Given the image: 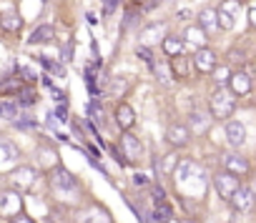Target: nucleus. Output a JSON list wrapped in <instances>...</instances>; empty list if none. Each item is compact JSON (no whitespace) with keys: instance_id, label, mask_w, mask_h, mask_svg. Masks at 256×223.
<instances>
[{"instance_id":"f257e3e1","label":"nucleus","mask_w":256,"mask_h":223,"mask_svg":"<svg viewBox=\"0 0 256 223\" xmlns=\"http://www.w3.org/2000/svg\"><path fill=\"white\" fill-rule=\"evenodd\" d=\"M174 181L178 186V191L188 198H196V193L201 196L204 193V178H201V171L196 166V161L191 158H184L178 161L176 171H174Z\"/></svg>"},{"instance_id":"f03ea898","label":"nucleus","mask_w":256,"mask_h":223,"mask_svg":"<svg viewBox=\"0 0 256 223\" xmlns=\"http://www.w3.org/2000/svg\"><path fill=\"white\" fill-rule=\"evenodd\" d=\"M208 105H211V116L216 121H226L234 113V108H236V95L228 93V90H214Z\"/></svg>"},{"instance_id":"7ed1b4c3","label":"nucleus","mask_w":256,"mask_h":223,"mask_svg":"<svg viewBox=\"0 0 256 223\" xmlns=\"http://www.w3.org/2000/svg\"><path fill=\"white\" fill-rule=\"evenodd\" d=\"M50 186L56 193H76L78 191V181L70 171L66 168H53L50 171Z\"/></svg>"},{"instance_id":"20e7f679","label":"nucleus","mask_w":256,"mask_h":223,"mask_svg":"<svg viewBox=\"0 0 256 223\" xmlns=\"http://www.w3.org/2000/svg\"><path fill=\"white\" fill-rule=\"evenodd\" d=\"M214 186H216V193L224 201H231V196L238 188V176L236 173H216L214 176Z\"/></svg>"},{"instance_id":"39448f33","label":"nucleus","mask_w":256,"mask_h":223,"mask_svg":"<svg viewBox=\"0 0 256 223\" xmlns=\"http://www.w3.org/2000/svg\"><path fill=\"white\" fill-rule=\"evenodd\" d=\"M138 153H141V141L131 133V131H126L123 136H120V143H118V156H126V161H136L138 158Z\"/></svg>"},{"instance_id":"423d86ee","label":"nucleus","mask_w":256,"mask_h":223,"mask_svg":"<svg viewBox=\"0 0 256 223\" xmlns=\"http://www.w3.org/2000/svg\"><path fill=\"white\" fill-rule=\"evenodd\" d=\"M238 3H241V0H224V3L218 5L216 15H218V25L224 30H234V25H236L234 15L238 13Z\"/></svg>"},{"instance_id":"0eeeda50","label":"nucleus","mask_w":256,"mask_h":223,"mask_svg":"<svg viewBox=\"0 0 256 223\" xmlns=\"http://www.w3.org/2000/svg\"><path fill=\"white\" fill-rule=\"evenodd\" d=\"M191 63H194V68H196L198 73H211V70L218 65V58H216V53H214L211 48L204 45V48L196 50V55H194Z\"/></svg>"},{"instance_id":"6e6552de","label":"nucleus","mask_w":256,"mask_h":223,"mask_svg":"<svg viewBox=\"0 0 256 223\" xmlns=\"http://www.w3.org/2000/svg\"><path fill=\"white\" fill-rule=\"evenodd\" d=\"M228 88H231V93H234L236 98L248 95V93H251V75H248L246 70H234V73L228 75Z\"/></svg>"},{"instance_id":"1a4fd4ad","label":"nucleus","mask_w":256,"mask_h":223,"mask_svg":"<svg viewBox=\"0 0 256 223\" xmlns=\"http://www.w3.org/2000/svg\"><path fill=\"white\" fill-rule=\"evenodd\" d=\"M231 203H234V208L238 211V213H248L251 208H254V203H256V193H254V188H236V193L231 196Z\"/></svg>"},{"instance_id":"9d476101","label":"nucleus","mask_w":256,"mask_h":223,"mask_svg":"<svg viewBox=\"0 0 256 223\" xmlns=\"http://www.w3.org/2000/svg\"><path fill=\"white\" fill-rule=\"evenodd\" d=\"M10 181H13V186L16 188H30L36 181H38V171L36 168H30V166H20V168H16L13 171V176H10Z\"/></svg>"},{"instance_id":"9b49d317","label":"nucleus","mask_w":256,"mask_h":223,"mask_svg":"<svg viewBox=\"0 0 256 223\" xmlns=\"http://www.w3.org/2000/svg\"><path fill=\"white\" fill-rule=\"evenodd\" d=\"M206 40H208V33L201 28V25H188L186 28V35H184V43L186 45H191V48H204L206 45Z\"/></svg>"},{"instance_id":"f8f14e48","label":"nucleus","mask_w":256,"mask_h":223,"mask_svg":"<svg viewBox=\"0 0 256 223\" xmlns=\"http://www.w3.org/2000/svg\"><path fill=\"white\" fill-rule=\"evenodd\" d=\"M166 138H168V143H171V146L184 148V146H188V143H191V131H188L186 126H171V128L166 131Z\"/></svg>"},{"instance_id":"ddd939ff","label":"nucleus","mask_w":256,"mask_h":223,"mask_svg":"<svg viewBox=\"0 0 256 223\" xmlns=\"http://www.w3.org/2000/svg\"><path fill=\"white\" fill-rule=\"evenodd\" d=\"M116 123L123 128V131H131V126L136 123V113H134V108L128 105V103H120L116 108Z\"/></svg>"},{"instance_id":"4468645a","label":"nucleus","mask_w":256,"mask_h":223,"mask_svg":"<svg viewBox=\"0 0 256 223\" xmlns=\"http://www.w3.org/2000/svg\"><path fill=\"white\" fill-rule=\"evenodd\" d=\"M226 138L231 146H244L246 143V128L238 121H226Z\"/></svg>"},{"instance_id":"2eb2a0df","label":"nucleus","mask_w":256,"mask_h":223,"mask_svg":"<svg viewBox=\"0 0 256 223\" xmlns=\"http://www.w3.org/2000/svg\"><path fill=\"white\" fill-rule=\"evenodd\" d=\"M20 211V196L18 193H0V213L16 216Z\"/></svg>"},{"instance_id":"dca6fc26","label":"nucleus","mask_w":256,"mask_h":223,"mask_svg":"<svg viewBox=\"0 0 256 223\" xmlns=\"http://www.w3.org/2000/svg\"><path fill=\"white\" fill-rule=\"evenodd\" d=\"M0 28L8 30V33H18L23 28V18L16 10H3L0 13Z\"/></svg>"},{"instance_id":"f3484780","label":"nucleus","mask_w":256,"mask_h":223,"mask_svg":"<svg viewBox=\"0 0 256 223\" xmlns=\"http://www.w3.org/2000/svg\"><path fill=\"white\" fill-rule=\"evenodd\" d=\"M198 25L206 30V33H216L221 25H218V15H216V8H204L198 13Z\"/></svg>"},{"instance_id":"a211bd4d","label":"nucleus","mask_w":256,"mask_h":223,"mask_svg":"<svg viewBox=\"0 0 256 223\" xmlns=\"http://www.w3.org/2000/svg\"><path fill=\"white\" fill-rule=\"evenodd\" d=\"M226 168H228V173H236L238 178L251 171V166H248V161L244 156H226Z\"/></svg>"},{"instance_id":"6ab92c4d","label":"nucleus","mask_w":256,"mask_h":223,"mask_svg":"<svg viewBox=\"0 0 256 223\" xmlns=\"http://www.w3.org/2000/svg\"><path fill=\"white\" fill-rule=\"evenodd\" d=\"M151 68H154V75H156V80H158L161 85H166V88L174 85V70H171V65H166V63H154Z\"/></svg>"},{"instance_id":"aec40b11","label":"nucleus","mask_w":256,"mask_h":223,"mask_svg":"<svg viewBox=\"0 0 256 223\" xmlns=\"http://www.w3.org/2000/svg\"><path fill=\"white\" fill-rule=\"evenodd\" d=\"M53 35H56V30H53V25H40V28H36V30H33V35L28 38V43H30V45H40V43H50V40H53Z\"/></svg>"},{"instance_id":"412c9836","label":"nucleus","mask_w":256,"mask_h":223,"mask_svg":"<svg viewBox=\"0 0 256 223\" xmlns=\"http://www.w3.org/2000/svg\"><path fill=\"white\" fill-rule=\"evenodd\" d=\"M184 48H186V43L178 38V35H164V53L166 55H181L184 53Z\"/></svg>"},{"instance_id":"4be33fe9","label":"nucleus","mask_w":256,"mask_h":223,"mask_svg":"<svg viewBox=\"0 0 256 223\" xmlns=\"http://www.w3.org/2000/svg\"><path fill=\"white\" fill-rule=\"evenodd\" d=\"M80 223H110V218L100 208H88V211L80 213Z\"/></svg>"},{"instance_id":"5701e85b","label":"nucleus","mask_w":256,"mask_h":223,"mask_svg":"<svg viewBox=\"0 0 256 223\" xmlns=\"http://www.w3.org/2000/svg\"><path fill=\"white\" fill-rule=\"evenodd\" d=\"M171 70L176 78H188V58L181 53V55H174L171 60Z\"/></svg>"},{"instance_id":"b1692460","label":"nucleus","mask_w":256,"mask_h":223,"mask_svg":"<svg viewBox=\"0 0 256 223\" xmlns=\"http://www.w3.org/2000/svg\"><path fill=\"white\" fill-rule=\"evenodd\" d=\"M154 216H156L158 223H168L171 216H174V208H171L166 201H156V211H154Z\"/></svg>"},{"instance_id":"393cba45","label":"nucleus","mask_w":256,"mask_h":223,"mask_svg":"<svg viewBox=\"0 0 256 223\" xmlns=\"http://www.w3.org/2000/svg\"><path fill=\"white\" fill-rule=\"evenodd\" d=\"M0 116L8 118V121H16L20 113H18V103H10V100H0Z\"/></svg>"},{"instance_id":"a878e982","label":"nucleus","mask_w":256,"mask_h":223,"mask_svg":"<svg viewBox=\"0 0 256 223\" xmlns=\"http://www.w3.org/2000/svg\"><path fill=\"white\" fill-rule=\"evenodd\" d=\"M161 33H166V25H164V23H158V25H154V28H146V30H144V43H141V45L154 43Z\"/></svg>"},{"instance_id":"bb28decb","label":"nucleus","mask_w":256,"mask_h":223,"mask_svg":"<svg viewBox=\"0 0 256 223\" xmlns=\"http://www.w3.org/2000/svg\"><path fill=\"white\" fill-rule=\"evenodd\" d=\"M86 110H88V118H90L96 126H100V123H103V110H100V105H98V103H88V108H86Z\"/></svg>"},{"instance_id":"cd10ccee","label":"nucleus","mask_w":256,"mask_h":223,"mask_svg":"<svg viewBox=\"0 0 256 223\" xmlns=\"http://www.w3.org/2000/svg\"><path fill=\"white\" fill-rule=\"evenodd\" d=\"M176 166H178V158H176L174 153H171V156H166V158H164V163H161V171H164V176H174Z\"/></svg>"},{"instance_id":"c85d7f7f","label":"nucleus","mask_w":256,"mask_h":223,"mask_svg":"<svg viewBox=\"0 0 256 223\" xmlns=\"http://www.w3.org/2000/svg\"><path fill=\"white\" fill-rule=\"evenodd\" d=\"M191 123H194V128H196V131H206V128H208V118H204L201 110H194Z\"/></svg>"},{"instance_id":"c756f323","label":"nucleus","mask_w":256,"mask_h":223,"mask_svg":"<svg viewBox=\"0 0 256 223\" xmlns=\"http://www.w3.org/2000/svg\"><path fill=\"white\" fill-rule=\"evenodd\" d=\"M40 63H43L50 73H56L58 78H63V75H66V68H63L60 63H53V60H48V58H40Z\"/></svg>"},{"instance_id":"7c9ffc66","label":"nucleus","mask_w":256,"mask_h":223,"mask_svg":"<svg viewBox=\"0 0 256 223\" xmlns=\"http://www.w3.org/2000/svg\"><path fill=\"white\" fill-rule=\"evenodd\" d=\"M8 90H23V85H20V80L18 78H10V80H3L0 83V93H8Z\"/></svg>"},{"instance_id":"2f4dec72","label":"nucleus","mask_w":256,"mask_h":223,"mask_svg":"<svg viewBox=\"0 0 256 223\" xmlns=\"http://www.w3.org/2000/svg\"><path fill=\"white\" fill-rule=\"evenodd\" d=\"M136 55H138L141 60H146L148 65H154V63H156V60H154V53H151V48H148V45H138V48H136Z\"/></svg>"},{"instance_id":"473e14b6","label":"nucleus","mask_w":256,"mask_h":223,"mask_svg":"<svg viewBox=\"0 0 256 223\" xmlns=\"http://www.w3.org/2000/svg\"><path fill=\"white\" fill-rule=\"evenodd\" d=\"M36 100H38V95H36L33 90H26V88L20 90V103H23V105H33Z\"/></svg>"},{"instance_id":"72a5a7b5","label":"nucleus","mask_w":256,"mask_h":223,"mask_svg":"<svg viewBox=\"0 0 256 223\" xmlns=\"http://www.w3.org/2000/svg\"><path fill=\"white\" fill-rule=\"evenodd\" d=\"M214 73H216V75H214V78H216V80H218V83H226V80H228V75H231V73H228V70H226V68H218V65H216V68H214Z\"/></svg>"},{"instance_id":"f704fd0d","label":"nucleus","mask_w":256,"mask_h":223,"mask_svg":"<svg viewBox=\"0 0 256 223\" xmlns=\"http://www.w3.org/2000/svg\"><path fill=\"white\" fill-rule=\"evenodd\" d=\"M118 3L120 0H106V8H103V15H110L116 8H118Z\"/></svg>"},{"instance_id":"c9c22d12","label":"nucleus","mask_w":256,"mask_h":223,"mask_svg":"<svg viewBox=\"0 0 256 223\" xmlns=\"http://www.w3.org/2000/svg\"><path fill=\"white\" fill-rule=\"evenodd\" d=\"M128 88V80H123V78H118V83L113 80V93H123Z\"/></svg>"},{"instance_id":"e433bc0d","label":"nucleus","mask_w":256,"mask_h":223,"mask_svg":"<svg viewBox=\"0 0 256 223\" xmlns=\"http://www.w3.org/2000/svg\"><path fill=\"white\" fill-rule=\"evenodd\" d=\"M10 223H36V221H33V218H28V216L16 213V216H10Z\"/></svg>"},{"instance_id":"4c0bfd02","label":"nucleus","mask_w":256,"mask_h":223,"mask_svg":"<svg viewBox=\"0 0 256 223\" xmlns=\"http://www.w3.org/2000/svg\"><path fill=\"white\" fill-rule=\"evenodd\" d=\"M248 23L256 28V0H254V3L248 5Z\"/></svg>"},{"instance_id":"58836bf2","label":"nucleus","mask_w":256,"mask_h":223,"mask_svg":"<svg viewBox=\"0 0 256 223\" xmlns=\"http://www.w3.org/2000/svg\"><path fill=\"white\" fill-rule=\"evenodd\" d=\"M228 60H236V63H244L246 58H244V53H241V50H231V53H228Z\"/></svg>"},{"instance_id":"ea45409f","label":"nucleus","mask_w":256,"mask_h":223,"mask_svg":"<svg viewBox=\"0 0 256 223\" xmlns=\"http://www.w3.org/2000/svg\"><path fill=\"white\" fill-rule=\"evenodd\" d=\"M178 18H181V20H188V18H191V13H188V10H181V13H178Z\"/></svg>"},{"instance_id":"a19ab883","label":"nucleus","mask_w":256,"mask_h":223,"mask_svg":"<svg viewBox=\"0 0 256 223\" xmlns=\"http://www.w3.org/2000/svg\"><path fill=\"white\" fill-rule=\"evenodd\" d=\"M131 3H146V0H131Z\"/></svg>"},{"instance_id":"79ce46f5","label":"nucleus","mask_w":256,"mask_h":223,"mask_svg":"<svg viewBox=\"0 0 256 223\" xmlns=\"http://www.w3.org/2000/svg\"><path fill=\"white\" fill-rule=\"evenodd\" d=\"M254 193H256V186H254Z\"/></svg>"}]
</instances>
